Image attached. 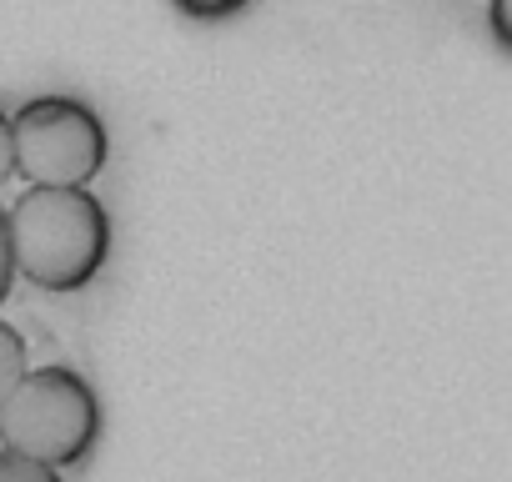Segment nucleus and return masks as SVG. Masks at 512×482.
I'll return each mask as SVG.
<instances>
[{
	"label": "nucleus",
	"instance_id": "f257e3e1",
	"mask_svg": "<svg viewBox=\"0 0 512 482\" xmlns=\"http://www.w3.org/2000/svg\"><path fill=\"white\" fill-rule=\"evenodd\" d=\"M16 282L51 297L86 292L111 262V211L91 186H26L6 206Z\"/></svg>",
	"mask_w": 512,
	"mask_h": 482
},
{
	"label": "nucleus",
	"instance_id": "f03ea898",
	"mask_svg": "<svg viewBox=\"0 0 512 482\" xmlns=\"http://www.w3.org/2000/svg\"><path fill=\"white\" fill-rule=\"evenodd\" d=\"M106 432V412L86 372L71 362L26 367L11 397L0 402V447L36 457L46 467H81Z\"/></svg>",
	"mask_w": 512,
	"mask_h": 482
},
{
	"label": "nucleus",
	"instance_id": "7ed1b4c3",
	"mask_svg": "<svg viewBox=\"0 0 512 482\" xmlns=\"http://www.w3.org/2000/svg\"><path fill=\"white\" fill-rule=\"evenodd\" d=\"M16 171L26 186H91L111 161V126L81 96H31L11 116Z\"/></svg>",
	"mask_w": 512,
	"mask_h": 482
},
{
	"label": "nucleus",
	"instance_id": "20e7f679",
	"mask_svg": "<svg viewBox=\"0 0 512 482\" xmlns=\"http://www.w3.org/2000/svg\"><path fill=\"white\" fill-rule=\"evenodd\" d=\"M31 367V352H26V337L11 327V322H0V402L11 397V387L21 382V372Z\"/></svg>",
	"mask_w": 512,
	"mask_h": 482
},
{
	"label": "nucleus",
	"instance_id": "39448f33",
	"mask_svg": "<svg viewBox=\"0 0 512 482\" xmlns=\"http://www.w3.org/2000/svg\"><path fill=\"white\" fill-rule=\"evenodd\" d=\"M0 482H66L61 467H46L36 457H21L11 447H0Z\"/></svg>",
	"mask_w": 512,
	"mask_h": 482
},
{
	"label": "nucleus",
	"instance_id": "423d86ee",
	"mask_svg": "<svg viewBox=\"0 0 512 482\" xmlns=\"http://www.w3.org/2000/svg\"><path fill=\"white\" fill-rule=\"evenodd\" d=\"M171 6L181 16H191V21H231V16H241L251 6V0H171Z\"/></svg>",
	"mask_w": 512,
	"mask_h": 482
},
{
	"label": "nucleus",
	"instance_id": "0eeeda50",
	"mask_svg": "<svg viewBox=\"0 0 512 482\" xmlns=\"http://www.w3.org/2000/svg\"><path fill=\"white\" fill-rule=\"evenodd\" d=\"M16 287V262H11V231H6V206H0V307Z\"/></svg>",
	"mask_w": 512,
	"mask_h": 482
},
{
	"label": "nucleus",
	"instance_id": "6e6552de",
	"mask_svg": "<svg viewBox=\"0 0 512 482\" xmlns=\"http://www.w3.org/2000/svg\"><path fill=\"white\" fill-rule=\"evenodd\" d=\"M487 21H492V46L507 56L512 51V26H507V0H487Z\"/></svg>",
	"mask_w": 512,
	"mask_h": 482
},
{
	"label": "nucleus",
	"instance_id": "1a4fd4ad",
	"mask_svg": "<svg viewBox=\"0 0 512 482\" xmlns=\"http://www.w3.org/2000/svg\"><path fill=\"white\" fill-rule=\"evenodd\" d=\"M16 176V146H11V116L0 111V186Z\"/></svg>",
	"mask_w": 512,
	"mask_h": 482
}]
</instances>
